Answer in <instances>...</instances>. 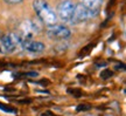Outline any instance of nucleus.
Returning <instances> with one entry per match:
<instances>
[{
  "mask_svg": "<svg viewBox=\"0 0 126 116\" xmlns=\"http://www.w3.org/2000/svg\"><path fill=\"white\" fill-rule=\"evenodd\" d=\"M43 23L40 19H28V20H23L22 23H20L18 27L16 33L19 36L23 39H33L35 35L40 34L43 31Z\"/></svg>",
  "mask_w": 126,
  "mask_h": 116,
  "instance_id": "obj_2",
  "label": "nucleus"
},
{
  "mask_svg": "<svg viewBox=\"0 0 126 116\" xmlns=\"http://www.w3.org/2000/svg\"><path fill=\"white\" fill-rule=\"evenodd\" d=\"M75 2L71 0H63L57 6L56 15L57 19L62 20L63 23L69 25H76L75 23Z\"/></svg>",
  "mask_w": 126,
  "mask_h": 116,
  "instance_id": "obj_3",
  "label": "nucleus"
},
{
  "mask_svg": "<svg viewBox=\"0 0 126 116\" xmlns=\"http://www.w3.org/2000/svg\"><path fill=\"white\" fill-rule=\"evenodd\" d=\"M33 9L36 17L40 19L45 26L57 23V15L56 12L51 8L46 0H34L33 1Z\"/></svg>",
  "mask_w": 126,
  "mask_h": 116,
  "instance_id": "obj_1",
  "label": "nucleus"
},
{
  "mask_svg": "<svg viewBox=\"0 0 126 116\" xmlns=\"http://www.w3.org/2000/svg\"><path fill=\"white\" fill-rule=\"evenodd\" d=\"M98 12H94L92 9L88 8L86 6H84L83 4H76L75 5V23H86L90 21L92 19H94L97 17Z\"/></svg>",
  "mask_w": 126,
  "mask_h": 116,
  "instance_id": "obj_6",
  "label": "nucleus"
},
{
  "mask_svg": "<svg viewBox=\"0 0 126 116\" xmlns=\"http://www.w3.org/2000/svg\"><path fill=\"white\" fill-rule=\"evenodd\" d=\"M46 33L53 40H67L71 36V31L70 28L64 25H49L46 28Z\"/></svg>",
  "mask_w": 126,
  "mask_h": 116,
  "instance_id": "obj_5",
  "label": "nucleus"
},
{
  "mask_svg": "<svg viewBox=\"0 0 126 116\" xmlns=\"http://www.w3.org/2000/svg\"><path fill=\"white\" fill-rule=\"evenodd\" d=\"M91 108V106L89 104H79L78 107H77V112H82V110H89Z\"/></svg>",
  "mask_w": 126,
  "mask_h": 116,
  "instance_id": "obj_9",
  "label": "nucleus"
},
{
  "mask_svg": "<svg viewBox=\"0 0 126 116\" xmlns=\"http://www.w3.org/2000/svg\"><path fill=\"white\" fill-rule=\"evenodd\" d=\"M21 45V38L16 32H11L0 36V54L13 53Z\"/></svg>",
  "mask_w": 126,
  "mask_h": 116,
  "instance_id": "obj_4",
  "label": "nucleus"
},
{
  "mask_svg": "<svg viewBox=\"0 0 126 116\" xmlns=\"http://www.w3.org/2000/svg\"><path fill=\"white\" fill-rule=\"evenodd\" d=\"M81 4L86 6L88 8L92 9L94 12H99L104 4V0H81Z\"/></svg>",
  "mask_w": 126,
  "mask_h": 116,
  "instance_id": "obj_8",
  "label": "nucleus"
},
{
  "mask_svg": "<svg viewBox=\"0 0 126 116\" xmlns=\"http://www.w3.org/2000/svg\"><path fill=\"white\" fill-rule=\"evenodd\" d=\"M20 46L23 48V50L33 54L42 53L46 48L45 45L41 41L34 40V39H23V40H21V45Z\"/></svg>",
  "mask_w": 126,
  "mask_h": 116,
  "instance_id": "obj_7",
  "label": "nucleus"
},
{
  "mask_svg": "<svg viewBox=\"0 0 126 116\" xmlns=\"http://www.w3.org/2000/svg\"><path fill=\"white\" fill-rule=\"evenodd\" d=\"M23 0H5V2H7V4H11V5H15V4H19V2H21Z\"/></svg>",
  "mask_w": 126,
  "mask_h": 116,
  "instance_id": "obj_10",
  "label": "nucleus"
}]
</instances>
